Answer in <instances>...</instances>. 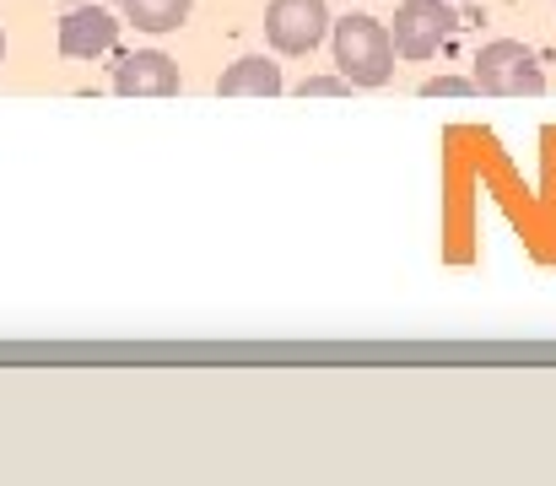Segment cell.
<instances>
[{
    "label": "cell",
    "instance_id": "cell-5",
    "mask_svg": "<svg viewBox=\"0 0 556 486\" xmlns=\"http://www.w3.org/2000/svg\"><path fill=\"white\" fill-rule=\"evenodd\" d=\"M119 43V22L109 5L98 0H76L65 16H60V54L65 60H98Z\"/></svg>",
    "mask_w": 556,
    "mask_h": 486
},
{
    "label": "cell",
    "instance_id": "cell-12",
    "mask_svg": "<svg viewBox=\"0 0 556 486\" xmlns=\"http://www.w3.org/2000/svg\"><path fill=\"white\" fill-rule=\"evenodd\" d=\"M98 5H103V0H98Z\"/></svg>",
    "mask_w": 556,
    "mask_h": 486
},
{
    "label": "cell",
    "instance_id": "cell-4",
    "mask_svg": "<svg viewBox=\"0 0 556 486\" xmlns=\"http://www.w3.org/2000/svg\"><path fill=\"white\" fill-rule=\"evenodd\" d=\"M325 33H336V16L325 0H270L265 11V38L276 54H308L319 49Z\"/></svg>",
    "mask_w": 556,
    "mask_h": 486
},
{
    "label": "cell",
    "instance_id": "cell-8",
    "mask_svg": "<svg viewBox=\"0 0 556 486\" xmlns=\"http://www.w3.org/2000/svg\"><path fill=\"white\" fill-rule=\"evenodd\" d=\"M119 5H125V16L141 33H174V27H185L189 16V0H119Z\"/></svg>",
    "mask_w": 556,
    "mask_h": 486
},
{
    "label": "cell",
    "instance_id": "cell-1",
    "mask_svg": "<svg viewBox=\"0 0 556 486\" xmlns=\"http://www.w3.org/2000/svg\"><path fill=\"white\" fill-rule=\"evenodd\" d=\"M394 33L378 16H341L336 22V65L352 76V87H383L394 76Z\"/></svg>",
    "mask_w": 556,
    "mask_h": 486
},
{
    "label": "cell",
    "instance_id": "cell-9",
    "mask_svg": "<svg viewBox=\"0 0 556 486\" xmlns=\"http://www.w3.org/2000/svg\"><path fill=\"white\" fill-rule=\"evenodd\" d=\"M476 76H427L421 82V98H476Z\"/></svg>",
    "mask_w": 556,
    "mask_h": 486
},
{
    "label": "cell",
    "instance_id": "cell-7",
    "mask_svg": "<svg viewBox=\"0 0 556 486\" xmlns=\"http://www.w3.org/2000/svg\"><path fill=\"white\" fill-rule=\"evenodd\" d=\"M216 92L222 98H276L281 92V65L265 60V54H249V60H238V65L222 71Z\"/></svg>",
    "mask_w": 556,
    "mask_h": 486
},
{
    "label": "cell",
    "instance_id": "cell-10",
    "mask_svg": "<svg viewBox=\"0 0 556 486\" xmlns=\"http://www.w3.org/2000/svg\"><path fill=\"white\" fill-rule=\"evenodd\" d=\"M298 92L303 98H346L352 92V76H308Z\"/></svg>",
    "mask_w": 556,
    "mask_h": 486
},
{
    "label": "cell",
    "instance_id": "cell-6",
    "mask_svg": "<svg viewBox=\"0 0 556 486\" xmlns=\"http://www.w3.org/2000/svg\"><path fill=\"white\" fill-rule=\"evenodd\" d=\"M114 92H119V98H174V92H179V65H174L163 49L125 54V60L114 65Z\"/></svg>",
    "mask_w": 556,
    "mask_h": 486
},
{
    "label": "cell",
    "instance_id": "cell-2",
    "mask_svg": "<svg viewBox=\"0 0 556 486\" xmlns=\"http://www.w3.org/2000/svg\"><path fill=\"white\" fill-rule=\"evenodd\" d=\"M476 87L486 98H541L546 92V71H541V60L525 43L497 38V43H481V54H476Z\"/></svg>",
    "mask_w": 556,
    "mask_h": 486
},
{
    "label": "cell",
    "instance_id": "cell-3",
    "mask_svg": "<svg viewBox=\"0 0 556 486\" xmlns=\"http://www.w3.org/2000/svg\"><path fill=\"white\" fill-rule=\"evenodd\" d=\"M389 22H394V27H389V33H394V49H400L405 60H432V54L454 38L459 11H454L448 0H400Z\"/></svg>",
    "mask_w": 556,
    "mask_h": 486
},
{
    "label": "cell",
    "instance_id": "cell-11",
    "mask_svg": "<svg viewBox=\"0 0 556 486\" xmlns=\"http://www.w3.org/2000/svg\"><path fill=\"white\" fill-rule=\"evenodd\" d=\"M0 60H5V27H0Z\"/></svg>",
    "mask_w": 556,
    "mask_h": 486
}]
</instances>
